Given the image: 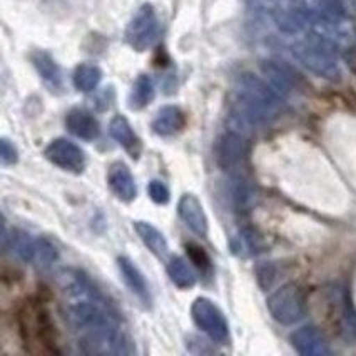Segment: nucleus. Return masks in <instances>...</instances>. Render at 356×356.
<instances>
[{
	"mask_svg": "<svg viewBox=\"0 0 356 356\" xmlns=\"http://www.w3.org/2000/svg\"><path fill=\"white\" fill-rule=\"evenodd\" d=\"M293 54L306 69L312 70L316 76L325 79L339 77V65L337 59V51L331 40L326 37L313 34L305 40L293 45Z\"/></svg>",
	"mask_w": 356,
	"mask_h": 356,
	"instance_id": "nucleus-3",
	"label": "nucleus"
},
{
	"mask_svg": "<svg viewBox=\"0 0 356 356\" xmlns=\"http://www.w3.org/2000/svg\"><path fill=\"white\" fill-rule=\"evenodd\" d=\"M65 313L72 330L79 334V346L89 355H131L134 346L122 330L119 314L92 281L81 271L62 275Z\"/></svg>",
	"mask_w": 356,
	"mask_h": 356,
	"instance_id": "nucleus-1",
	"label": "nucleus"
},
{
	"mask_svg": "<svg viewBox=\"0 0 356 356\" xmlns=\"http://www.w3.org/2000/svg\"><path fill=\"white\" fill-rule=\"evenodd\" d=\"M168 275L169 280L181 289H191L194 284H196V275H194L193 268L189 266L188 261L181 258V256L169 259Z\"/></svg>",
	"mask_w": 356,
	"mask_h": 356,
	"instance_id": "nucleus-20",
	"label": "nucleus"
},
{
	"mask_svg": "<svg viewBox=\"0 0 356 356\" xmlns=\"http://www.w3.org/2000/svg\"><path fill=\"white\" fill-rule=\"evenodd\" d=\"M268 312L273 320L281 323V325H295L305 316L306 303L305 295L300 286L288 283L276 289L266 301Z\"/></svg>",
	"mask_w": 356,
	"mask_h": 356,
	"instance_id": "nucleus-4",
	"label": "nucleus"
},
{
	"mask_svg": "<svg viewBox=\"0 0 356 356\" xmlns=\"http://www.w3.org/2000/svg\"><path fill=\"white\" fill-rule=\"evenodd\" d=\"M102 70L94 64H81L74 70V86L81 92H92L101 84Z\"/></svg>",
	"mask_w": 356,
	"mask_h": 356,
	"instance_id": "nucleus-23",
	"label": "nucleus"
},
{
	"mask_svg": "<svg viewBox=\"0 0 356 356\" xmlns=\"http://www.w3.org/2000/svg\"><path fill=\"white\" fill-rule=\"evenodd\" d=\"M186 127V114L177 106H164L157 111L152 131L157 136H174L179 134Z\"/></svg>",
	"mask_w": 356,
	"mask_h": 356,
	"instance_id": "nucleus-16",
	"label": "nucleus"
},
{
	"mask_svg": "<svg viewBox=\"0 0 356 356\" xmlns=\"http://www.w3.org/2000/svg\"><path fill=\"white\" fill-rule=\"evenodd\" d=\"M188 254H189V258H191L193 263L196 264L197 268H201V270H208V268H211L209 256L206 254L202 248L194 246V244H189V246H188Z\"/></svg>",
	"mask_w": 356,
	"mask_h": 356,
	"instance_id": "nucleus-29",
	"label": "nucleus"
},
{
	"mask_svg": "<svg viewBox=\"0 0 356 356\" xmlns=\"http://www.w3.org/2000/svg\"><path fill=\"white\" fill-rule=\"evenodd\" d=\"M149 196H151V200L156 202V204H168L169 200H171V193H169L168 186H165L163 181H151L149 183Z\"/></svg>",
	"mask_w": 356,
	"mask_h": 356,
	"instance_id": "nucleus-26",
	"label": "nucleus"
},
{
	"mask_svg": "<svg viewBox=\"0 0 356 356\" xmlns=\"http://www.w3.org/2000/svg\"><path fill=\"white\" fill-rule=\"evenodd\" d=\"M273 19L281 32L293 35L306 27V24L312 19V10L306 0H288L286 7L276 9Z\"/></svg>",
	"mask_w": 356,
	"mask_h": 356,
	"instance_id": "nucleus-10",
	"label": "nucleus"
},
{
	"mask_svg": "<svg viewBox=\"0 0 356 356\" xmlns=\"http://www.w3.org/2000/svg\"><path fill=\"white\" fill-rule=\"evenodd\" d=\"M159 35V19L151 3H144L127 24L126 42L134 51L144 52L156 42Z\"/></svg>",
	"mask_w": 356,
	"mask_h": 356,
	"instance_id": "nucleus-6",
	"label": "nucleus"
},
{
	"mask_svg": "<svg viewBox=\"0 0 356 356\" xmlns=\"http://www.w3.org/2000/svg\"><path fill=\"white\" fill-rule=\"evenodd\" d=\"M109 132L115 143L129 152L131 157H139L140 140L136 136L134 129L131 127L129 121L124 115H115V118H113V121L109 124Z\"/></svg>",
	"mask_w": 356,
	"mask_h": 356,
	"instance_id": "nucleus-18",
	"label": "nucleus"
},
{
	"mask_svg": "<svg viewBox=\"0 0 356 356\" xmlns=\"http://www.w3.org/2000/svg\"><path fill=\"white\" fill-rule=\"evenodd\" d=\"M118 266L119 271H121L124 283L127 284V288H129L140 301H144L146 305L151 303V293H149L147 281L144 278L143 273L139 271V268L136 266L129 258H126V256H121V258L118 259Z\"/></svg>",
	"mask_w": 356,
	"mask_h": 356,
	"instance_id": "nucleus-17",
	"label": "nucleus"
},
{
	"mask_svg": "<svg viewBox=\"0 0 356 356\" xmlns=\"http://www.w3.org/2000/svg\"><path fill=\"white\" fill-rule=\"evenodd\" d=\"M65 126L79 139L94 140L101 134V124L89 111L72 109L65 115Z\"/></svg>",
	"mask_w": 356,
	"mask_h": 356,
	"instance_id": "nucleus-15",
	"label": "nucleus"
},
{
	"mask_svg": "<svg viewBox=\"0 0 356 356\" xmlns=\"http://www.w3.org/2000/svg\"><path fill=\"white\" fill-rule=\"evenodd\" d=\"M107 183H109L111 191L124 202L134 201L138 196L134 177L124 163H114L111 165L109 172H107Z\"/></svg>",
	"mask_w": 356,
	"mask_h": 356,
	"instance_id": "nucleus-14",
	"label": "nucleus"
},
{
	"mask_svg": "<svg viewBox=\"0 0 356 356\" xmlns=\"http://www.w3.org/2000/svg\"><path fill=\"white\" fill-rule=\"evenodd\" d=\"M256 280H258L259 286L263 289L271 288V284L276 280V270L270 263H259L256 266Z\"/></svg>",
	"mask_w": 356,
	"mask_h": 356,
	"instance_id": "nucleus-27",
	"label": "nucleus"
},
{
	"mask_svg": "<svg viewBox=\"0 0 356 356\" xmlns=\"http://www.w3.org/2000/svg\"><path fill=\"white\" fill-rule=\"evenodd\" d=\"M216 163L222 171L234 172L243 168L248 157V140L236 131H226L214 146Z\"/></svg>",
	"mask_w": 356,
	"mask_h": 356,
	"instance_id": "nucleus-7",
	"label": "nucleus"
},
{
	"mask_svg": "<svg viewBox=\"0 0 356 356\" xmlns=\"http://www.w3.org/2000/svg\"><path fill=\"white\" fill-rule=\"evenodd\" d=\"M289 341L298 353L303 356H328L331 353L326 338L314 326H303L296 330L289 337Z\"/></svg>",
	"mask_w": 356,
	"mask_h": 356,
	"instance_id": "nucleus-11",
	"label": "nucleus"
},
{
	"mask_svg": "<svg viewBox=\"0 0 356 356\" xmlns=\"http://www.w3.org/2000/svg\"><path fill=\"white\" fill-rule=\"evenodd\" d=\"M32 64L35 65L37 72L40 74V77H42L49 86L52 87L60 86V81H62L60 69L59 65H57V62L51 57V54L44 51L34 52L32 54Z\"/></svg>",
	"mask_w": 356,
	"mask_h": 356,
	"instance_id": "nucleus-22",
	"label": "nucleus"
},
{
	"mask_svg": "<svg viewBox=\"0 0 356 356\" xmlns=\"http://www.w3.org/2000/svg\"><path fill=\"white\" fill-rule=\"evenodd\" d=\"M281 109V96L254 74H243L236 81L234 115L244 124H264L276 118Z\"/></svg>",
	"mask_w": 356,
	"mask_h": 356,
	"instance_id": "nucleus-2",
	"label": "nucleus"
},
{
	"mask_svg": "<svg viewBox=\"0 0 356 356\" xmlns=\"http://www.w3.org/2000/svg\"><path fill=\"white\" fill-rule=\"evenodd\" d=\"M0 157H2V163L6 165L17 163L19 152L9 139H2V143H0Z\"/></svg>",
	"mask_w": 356,
	"mask_h": 356,
	"instance_id": "nucleus-31",
	"label": "nucleus"
},
{
	"mask_svg": "<svg viewBox=\"0 0 356 356\" xmlns=\"http://www.w3.org/2000/svg\"><path fill=\"white\" fill-rule=\"evenodd\" d=\"M177 211H179V216L184 221V225L188 226L193 233L201 236V238H204V236L208 234V216H206L201 201L197 200L194 194H184L179 200V204H177Z\"/></svg>",
	"mask_w": 356,
	"mask_h": 356,
	"instance_id": "nucleus-12",
	"label": "nucleus"
},
{
	"mask_svg": "<svg viewBox=\"0 0 356 356\" xmlns=\"http://www.w3.org/2000/svg\"><path fill=\"white\" fill-rule=\"evenodd\" d=\"M49 314L42 306L27 308L22 314V331L26 334V341H34L35 345H42L44 351H56V333Z\"/></svg>",
	"mask_w": 356,
	"mask_h": 356,
	"instance_id": "nucleus-8",
	"label": "nucleus"
},
{
	"mask_svg": "<svg viewBox=\"0 0 356 356\" xmlns=\"http://www.w3.org/2000/svg\"><path fill=\"white\" fill-rule=\"evenodd\" d=\"M152 99H154V84H152V79L146 76V74H140L136 79L134 86H132L129 107L132 111H140L147 104H151Z\"/></svg>",
	"mask_w": 356,
	"mask_h": 356,
	"instance_id": "nucleus-21",
	"label": "nucleus"
},
{
	"mask_svg": "<svg viewBox=\"0 0 356 356\" xmlns=\"http://www.w3.org/2000/svg\"><path fill=\"white\" fill-rule=\"evenodd\" d=\"M134 229L140 238V241L146 244L152 254H156L157 258H165V256H168V241H165L164 234L161 233L156 226H152L151 222L146 221H136Z\"/></svg>",
	"mask_w": 356,
	"mask_h": 356,
	"instance_id": "nucleus-19",
	"label": "nucleus"
},
{
	"mask_svg": "<svg viewBox=\"0 0 356 356\" xmlns=\"http://www.w3.org/2000/svg\"><path fill=\"white\" fill-rule=\"evenodd\" d=\"M320 3V17L325 22H338L345 17V6L341 0H318Z\"/></svg>",
	"mask_w": 356,
	"mask_h": 356,
	"instance_id": "nucleus-25",
	"label": "nucleus"
},
{
	"mask_svg": "<svg viewBox=\"0 0 356 356\" xmlns=\"http://www.w3.org/2000/svg\"><path fill=\"white\" fill-rule=\"evenodd\" d=\"M341 333L346 339L356 338V312H353L351 308H346L345 312H343Z\"/></svg>",
	"mask_w": 356,
	"mask_h": 356,
	"instance_id": "nucleus-28",
	"label": "nucleus"
},
{
	"mask_svg": "<svg viewBox=\"0 0 356 356\" xmlns=\"http://www.w3.org/2000/svg\"><path fill=\"white\" fill-rule=\"evenodd\" d=\"M264 77H266L268 84H270L281 97L286 96L289 90H293L300 82V77L295 70L286 67L284 64H280L276 60H264L261 64Z\"/></svg>",
	"mask_w": 356,
	"mask_h": 356,
	"instance_id": "nucleus-13",
	"label": "nucleus"
},
{
	"mask_svg": "<svg viewBox=\"0 0 356 356\" xmlns=\"http://www.w3.org/2000/svg\"><path fill=\"white\" fill-rule=\"evenodd\" d=\"M45 157L64 171L81 174L86 169L87 159L84 151L72 140L59 138L54 139L44 151Z\"/></svg>",
	"mask_w": 356,
	"mask_h": 356,
	"instance_id": "nucleus-9",
	"label": "nucleus"
},
{
	"mask_svg": "<svg viewBox=\"0 0 356 356\" xmlns=\"http://www.w3.org/2000/svg\"><path fill=\"white\" fill-rule=\"evenodd\" d=\"M243 250H246L250 254H258V252L264 251V243L263 239H261L259 234H256L252 229H244L241 234H239V244L236 246L233 244V250L234 252H239Z\"/></svg>",
	"mask_w": 356,
	"mask_h": 356,
	"instance_id": "nucleus-24",
	"label": "nucleus"
},
{
	"mask_svg": "<svg viewBox=\"0 0 356 356\" xmlns=\"http://www.w3.org/2000/svg\"><path fill=\"white\" fill-rule=\"evenodd\" d=\"M281 0H250V9L254 14H275Z\"/></svg>",
	"mask_w": 356,
	"mask_h": 356,
	"instance_id": "nucleus-30",
	"label": "nucleus"
},
{
	"mask_svg": "<svg viewBox=\"0 0 356 356\" xmlns=\"http://www.w3.org/2000/svg\"><path fill=\"white\" fill-rule=\"evenodd\" d=\"M191 316L194 325L206 333L218 345H226L229 341V325L225 314L208 298H196L191 306Z\"/></svg>",
	"mask_w": 356,
	"mask_h": 356,
	"instance_id": "nucleus-5",
	"label": "nucleus"
}]
</instances>
